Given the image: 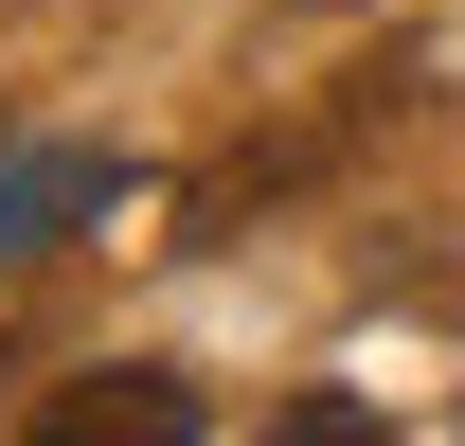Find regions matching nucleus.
<instances>
[{"label":"nucleus","mask_w":465,"mask_h":446,"mask_svg":"<svg viewBox=\"0 0 465 446\" xmlns=\"http://www.w3.org/2000/svg\"><path fill=\"white\" fill-rule=\"evenodd\" d=\"M18 446H197V393H179L162 357H108V375H72Z\"/></svg>","instance_id":"obj_1"},{"label":"nucleus","mask_w":465,"mask_h":446,"mask_svg":"<svg viewBox=\"0 0 465 446\" xmlns=\"http://www.w3.org/2000/svg\"><path fill=\"white\" fill-rule=\"evenodd\" d=\"M108 197H125L108 143H36V161H0V268H36V250H54L72 215H108Z\"/></svg>","instance_id":"obj_2"},{"label":"nucleus","mask_w":465,"mask_h":446,"mask_svg":"<svg viewBox=\"0 0 465 446\" xmlns=\"http://www.w3.org/2000/svg\"><path fill=\"white\" fill-rule=\"evenodd\" d=\"M251 446H394V429H376V393H287Z\"/></svg>","instance_id":"obj_3"}]
</instances>
